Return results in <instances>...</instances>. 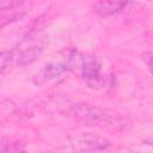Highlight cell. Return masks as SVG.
Returning <instances> with one entry per match:
<instances>
[{
    "label": "cell",
    "instance_id": "1",
    "mask_svg": "<svg viewBox=\"0 0 153 153\" xmlns=\"http://www.w3.org/2000/svg\"><path fill=\"white\" fill-rule=\"evenodd\" d=\"M84 53L74 48H65L55 53L33 75V84L36 86H43L67 72L78 74L84 60Z\"/></svg>",
    "mask_w": 153,
    "mask_h": 153
},
{
    "label": "cell",
    "instance_id": "2",
    "mask_svg": "<svg viewBox=\"0 0 153 153\" xmlns=\"http://www.w3.org/2000/svg\"><path fill=\"white\" fill-rule=\"evenodd\" d=\"M73 114L88 126H98L104 128H120L124 126V120L118 115L110 114L105 110L91 105H79L75 108Z\"/></svg>",
    "mask_w": 153,
    "mask_h": 153
},
{
    "label": "cell",
    "instance_id": "3",
    "mask_svg": "<svg viewBox=\"0 0 153 153\" xmlns=\"http://www.w3.org/2000/svg\"><path fill=\"white\" fill-rule=\"evenodd\" d=\"M78 74L85 80L87 86L93 90L103 88L108 82V76L103 72L102 62L98 57L92 55H84V60Z\"/></svg>",
    "mask_w": 153,
    "mask_h": 153
},
{
    "label": "cell",
    "instance_id": "4",
    "mask_svg": "<svg viewBox=\"0 0 153 153\" xmlns=\"http://www.w3.org/2000/svg\"><path fill=\"white\" fill-rule=\"evenodd\" d=\"M48 44V37L45 35H37L26 38L19 48L17 54V63L19 66H25L33 62L45 49Z\"/></svg>",
    "mask_w": 153,
    "mask_h": 153
},
{
    "label": "cell",
    "instance_id": "5",
    "mask_svg": "<svg viewBox=\"0 0 153 153\" xmlns=\"http://www.w3.org/2000/svg\"><path fill=\"white\" fill-rule=\"evenodd\" d=\"M68 146L73 151L79 152H94V151H105L109 148L110 142L108 139L96 135L92 133H82L76 136H73L68 141Z\"/></svg>",
    "mask_w": 153,
    "mask_h": 153
},
{
    "label": "cell",
    "instance_id": "6",
    "mask_svg": "<svg viewBox=\"0 0 153 153\" xmlns=\"http://www.w3.org/2000/svg\"><path fill=\"white\" fill-rule=\"evenodd\" d=\"M128 2L129 0H97L92 6V11L97 16L109 17L122 11Z\"/></svg>",
    "mask_w": 153,
    "mask_h": 153
},
{
    "label": "cell",
    "instance_id": "7",
    "mask_svg": "<svg viewBox=\"0 0 153 153\" xmlns=\"http://www.w3.org/2000/svg\"><path fill=\"white\" fill-rule=\"evenodd\" d=\"M14 59V54L13 51H6V50H2L1 51V55H0V60H1V73L4 74L6 68L10 67V65L12 63Z\"/></svg>",
    "mask_w": 153,
    "mask_h": 153
},
{
    "label": "cell",
    "instance_id": "8",
    "mask_svg": "<svg viewBox=\"0 0 153 153\" xmlns=\"http://www.w3.org/2000/svg\"><path fill=\"white\" fill-rule=\"evenodd\" d=\"M141 59L145 62V65L147 66V69L149 71V73L153 75V53L152 51H146L141 55Z\"/></svg>",
    "mask_w": 153,
    "mask_h": 153
},
{
    "label": "cell",
    "instance_id": "9",
    "mask_svg": "<svg viewBox=\"0 0 153 153\" xmlns=\"http://www.w3.org/2000/svg\"><path fill=\"white\" fill-rule=\"evenodd\" d=\"M146 142H147L148 145H152V146H153V135H151V136L146 140Z\"/></svg>",
    "mask_w": 153,
    "mask_h": 153
},
{
    "label": "cell",
    "instance_id": "10",
    "mask_svg": "<svg viewBox=\"0 0 153 153\" xmlns=\"http://www.w3.org/2000/svg\"><path fill=\"white\" fill-rule=\"evenodd\" d=\"M149 1H153V0H149Z\"/></svg>",
    "mask_w": 153,
    "mask_h": 153
}]
</instances>
